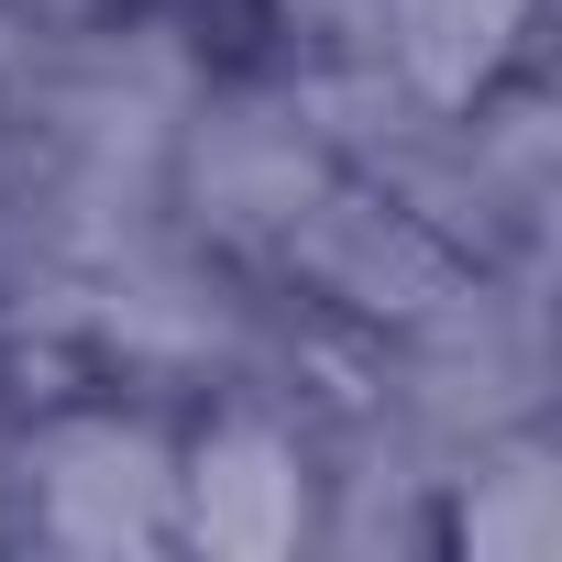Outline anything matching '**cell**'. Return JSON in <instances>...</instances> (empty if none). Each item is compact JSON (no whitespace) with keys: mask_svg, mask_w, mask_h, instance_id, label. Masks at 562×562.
<instances>
[{"mask_svg":"<svg viewBox=\"0 0 562 562\" xmlns=\"http://www.w3.org/2000/svg\"><path fill=\"white\" fill-rule=\"evenodd\" d=\"M210 89V56L188 45V23L166 12H111V23H56L12 56L0 78V122H12L34 155L111 177V188H155L166 133L188 122V100Z\"/></svg>","mask_w":562,"mask_h":562,"instance_id":"6da1fadb","label":"cell"},{"mask_svg":"<svg viewBox=\"0 0 562 562\" xmlns=\"http://www.w3.org/2000/svg\"><path fill=\"white\" fill-rule=\"evenodd\" d=\"M12 463V529L89 551V562H133L177 540V430L155 419V397H78L45 408L34 430L0 441Z\"/></svg>","mask_w":562,"mask_h":562,"instance_id":"7a4b0ae2","label":"cell"},{"mask_svg":"<svg viewBox=\"0 0 562 562\" xmlns=\"http://www.w3.org/2000/svg\"><path fill=\"white\" fill-rule=\"evenodd\" d=\"M331 177V155L310 144V122L288 111L276 78H210L188 100V122L166 133V166H155V210L232 254V265H265L276 232L310 210V188Z\"/></svg>","mask_w":562,"mask_h":562,"instance_id":"3957f363","label":"cell"},{"mask_svg":"<svg viewBox=\"0 0 562 562\" xmlns=\"http://www.w3.org/2000/svg\"><path fill=\"white\" fill-rule=\"evenodd\" d=\"M254 276H276L299 310H321V321H342V331H408L452 276H463V254L430 232V221H408L386 188H364V177H321L310 188V210L276 232V254L254 265Z\"/></svg>","mask_w":562,"mask_h":562,"instance_id":"277c9868","label":"cell"},{"mask_svg":"<svg viewBox=\"0 0 562 562\" xmlns=\"http://www.w3.org/2000/svg\"><path fill=\"white\" fill-rule=\"evenodd\" d=\"M288 56H353L408 78L419 100H485L529 67L540 0H265Z\"/></svg>","mask_w":562,"mask_h":562,"instance_id":"5b68a950","label":"cell"},{"mask_svg":"<svg viewBox=\"0 0 562 562\" xmlns=\"http://www.w3.org/2000/svg\"><path fill=\"white\" fill-rule=\"evenodd\" d=\"M177 540L210 562L310 551V430L265 397H221L210 430L177 441Z\"/></svg>","mask_w":562,"mask_h":562,"instance_id":"8992f818","label":"cell"},{"mask_svg":"<svg viewBox=\"0 0 562 562\" xmlns=\"http://www.w3.org/2000/svg\"><path fill=\"white\" fill-rule=\"evenodd\" d=\"M441 540L463 562H562V452L540 419L485 430L441 474Z\"/></svg>","mask_w":562,"mask_h":562,"instance_id":"52a82bcc","label":"cell"},{"mask_svg":"<svg viewBox=\"0 0 562 562\" xmlns=\"http://www.w3.org/2000/svg\"><path fill=\"white\" fill-rule=\"evenodd\" d=\"M23 45H34V23L12 12V0H0V78H12V56H23Z\"/></svg>","mask_w":562,"mask_h":562,"instance_id":"ba28073f","label":"cell"},{"mask_svg":"<svg viewBox=\"0 0 562 562\" xmlns=\"http://www.w3.org/2000/svg\"><path fill=\"white\" fill-rule=\"evenodd\" d=\"M0 133H12V122H0Z\"/></svg>","mask_w":562,"mask_h":562,"instance_id":"9c48e42d","label":"cell"}]
</instances>
